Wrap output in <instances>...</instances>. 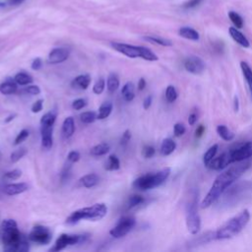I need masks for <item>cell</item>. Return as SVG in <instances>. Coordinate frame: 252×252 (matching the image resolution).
I'll return each mask as SVG.
<instances>
[{"label":"cell","mask_w":252,"mask_h":252,"mask_svg":"<svg viewBox=\"0 0 252 252\" xmlns=\"http://www.w3.org/2000/svg\"><path fill=\"white\" fill-rule=\"evenodd\" d=\"M184 68L191 74L200 75L205 70V62L198 56H189L184 60Z\"/></svg>","instance_id":"13"},{"label":"cell","mask_w":252,"mask_h":252,"mask_svg":"<svg viewBox=\"0 0 252 252\" xmlns=\"http://www.w3.org/2000/svg\"><path fill=\"white\" fill-rule=\"evenodd\" d=\"M238 108H239V100H238V97L235 95L233 98V109L234 111H238Z\"/></svg>","instance_id":"59"},{"label":"cell","mask_w":252,"mask_h":252,"mask_svg":"<svg viewBox=\"0 0 252 252\" xmlns=\"http://www.w3.org/2000/svg\"><path fill=\"white\" fill-rule=\"evenodd\" d=\"M230 164H231V162L229 160L227 152H225V153H222L221 155H220L217 158L215 157L210 161V163L207 165V167H209L210 169H213V170H221V169L226 168Z\"/></svg>","instance_id":"15"},{"label":"cell","mask_w":252,"mask_h":252,"mask_svg":"<svg viewBox=\"0 0 252 252\" xmlns=\"http://www.w3.org/2000/svg\"><path fill=\"white\" fill-rule=\"evenodd\" d=\"M26 154H27V150H26L25 148H20V149L14 151V152L11 154V156H10L11 161H12V162H17V161L20 160Z\"/></svg>","instance_id":"41"},{"label":"cell","mask_w":252,"mask_h":252,"mask_svg":"<svg viewBox=\"0 0 252 252\" xmlns=\"http://www.w3.org/2000/svg\"><path fill=\"white\" fill-rule=\"evenodd\" d=\"M98 181H99V177L95 173L86 174L83 177H81L79 180L80 184L86 188H92L95 186L98 183Z\"/></svg>","instance_id":"24"},{"label":"cell","mask_w":252,"mask_h":252,"mask_svg":"<svg viewBox=\"0 0 252 252\" xmlns=\"http://www.w3.org/2000/svg\"><path fill=\"white\" fill-rule=\"evenodd\" d=\"M146 41L151 42V43H155V44H158L161 46H171L172 42L171 40L167 39V38H163L160 36H156V35H146L143 37Z\"/></svg>","instance_id":"30"},{"label":"cell","mask_w":252,"mask_h":252,"mask_svg":"<svg viewBox=\"0 0 252 252\" xmlns=\"http://www.w3.org/2000/svg\"><path fill=\"white\" fill-rule=\"evenodd\" d=\"M111 47L129 58L141 57V47L142 46L132 45V44H128V43H122V42H111Z\"/></svg>","instance_id":"12"},{"label":"cell","mask_w":252,"mask_h":252,"mask_svg":"<svg viewBox=\"0 0 252 252\" xmlns=\"http://www.w3.org/2000/svg\"><path fill=\"white\" fill-rule=\"evenodd\" d=\"M144 201H145V199H144L143 196L137 195V194L132 195V196H130L129 199H128V202H127V209H128V210L133 209V208H135V207H137V206L143 204Z\"/></svg>","instance_id":"36"},{"label":"cell","mask_w":252,"mask_h":252,"mask_svg":"<svg viewBox=\"0 0 252 252\" xmlns=\"http://www.w3.org/2000/svg\"><path fill=\"white\" fill-rule=\"evenodd\" d=\"M130 139H131V132H130V130H125L124 133L122 134L121 139H120V145L121 146H126L129 143Z\"/></svg>","instance_id":"52"},{"label":"cell","mask_w":252,"mask_h":252,"mask_svg":"<svg viewBox=\"0 0 252 252\" xmlns=\"http://www.w3.org/2000/svg\"><path fill=\"white\" fill-rule=\"evenodd\" d=\"M146 80L144 78H141L139 81H138V90L139 91H143L145 88H146Z\"/></svg>","instance_id":"58"},{"label":"cell","mask_w":252,"mask_h":252,"mask_svg":"<svg viewBox=\"0 0 252 252\" xmlns=\"http://www.w3.org/2000/svg\"><path fill=\"white\" fill-rule=\"evenodd\" d=\"M24 91L32 95H37L40 94V89L36 85H28V87H26Z\"/></svg>","instance_id":"48"},{"label":"cell","mask_w":252,"mask_h":252,"mask_svg":"<svg viewBox=\"0 0 252 252\" xmlns=\"http://www.w3.org/2000/svg\"><path fill=\"white\" fill-rule=\"evenodd\" d=\"M178 96V94H177V91L176 89L172 86V85H169L167 86L166 90H165V99L167 100V102H174L176 100Z\"/></svg>","instance_id":"38"},{"label":"cell","mask_w":252,"mask_h":252,"mask_svg":"<svg viewBox=\"0 0 252 252\" xmlns=\"http://www.w3.org/2000/svg\"><path fill=\"white\" fill-rule=\"evenodd\" d=\"M250 197H252V181H235L216 201L217 208L220 210L233 208Z\"/></svg>","instance_id":"2"},{"label":"cell","mask_w":252,"mask_h":252,"mask_svg":"<svg viewBox=\"0 0 252 252\" xmlns=\"http://www.w3.org/2000/svg\"><path fill=\"white\" fill-rule=\"evenodd\" d=\"M120 168V161L119 158L115 155H110L108 157L107 162L105 163V169L109 171L117 170Z\"/></svg>","instance_id":"34"},{"label":"cell","mask_w":252,"mask_h":252,"mask_svg":"<svg viewBox=\"0 0 252 252\" xmlns=\"http://www.w3.org/2000/svg\"><path fill=\"white\" fill-rule=\"evenodd\" d=\"M250 161L243 160L219 174L215 179L211 189L202 201L201 208L205 209L214 205L220 196L224 192V190L227 189L232 183H234L250 167Z\"/></svg>","instance_id":"1"},{"label":"cell","mask_w":252,"mask_h":252,"mask_svg":"<svg viewBox=\"0 0 252 252\" xmlns=\"http://www.w3.org/2000/svg\"><path fill=\"white\" fill-rule=\"evenodd\" d=\"M216 240V230L215 231H207L197 237H194L193 239H191L188 242V246L189 247H196L199 245H203V244H207L211 241Z\"/></svg>","instance_id":"16"},{"label":"cell","mask_w":252,"mask_h":252,"mask_svg":"<svg viewBox=\"0 0 252 252\" xmlns=\"http://www.w3.org/2000/svg\"><path fill=\"white\" fill-rule=\"evenodd\" d=\"M91 84V77L88 74L77 76L71 83L73 88H78L81 90H87Z\"/></svg>","instance_id":"19"},{"label":"cell","mask_w":252,"mask_h":252,"mask_svg":"<svg viewBox=\"0 0 252 252\" xmlns=\"http://www.w3.org/2000/svg\"><path fill=\"white\" fill-rule=\"evenodd\" d=\"M42 107H43V99H37L32 103L31 109H32V112L37 113L42 110Z\"/></svg>","instance_id":"50"},{"label":"cell","mask_w":252,"mask_h":252,"mask_svg":"<svg viewBox=\"0 0 252 252\" xmlns=\"http://www.w3.org/2000/svg\"><path fill=\"white\" fill-rule=\"evenodd\" d=\"M119 85H120V81H119L118 76L116 74H114V73L109 74V76L106 79L107 91L109 93H114L119 88Z\"/></svg>","instance_id":"28"},{"label":"cell","mask_w":252,"mask_h":252,"mask_svg":"<svg viewBox=\"0 0 252 252\" xmlns=\"http://www.w3.org/2000/svg\"><path fill=\"white\" fill-rule=\"evenodd\" d=\"M176 149V143L171 138H165L160 145V154L162 156H169Z\"/></svg>","instance_id":"25"},{"label":"cell","mask_w":252,"mask_h":252,"mask_svg":"<svg viewBox=\"0 0 252 252\" xmlns=\"http://www.w3.org/2000/svg\"><path fill=\"white\" fill-rule=\"evenodd\" d=\"M121 94L126 101H132L135 97V87L132 82H127L121 90Z\"/></svg>","instance_id":"26"},{"label":"cell","mask_w":252,"mask_h":252,"mask_svg":"<svg viewBox=\"0 0 252 252\" xmlns=\"http://www.w3.org/2000/svg\"><path fill=\"white\" fill-rule=\"evenodd\" d=\"M171 169L169 167H164L158 172L155 173H148L144 174L138 178H136L133 181L132 186L135 189L146 191L153 188H156L159 185H161L169 176Z\"/></svg>","instance_id":"6"},{"label":"cell","mask_w":252,"mask_h":252,"mask_svg":"<svg viewBox=\"0 0 252 252\" xmlns=\"http://www.w3.org/2000/svg\"><path fill=\"white\" fill-rule=\"evenodd\" d=\"M217 133L224 141H231L235 137V134L232 131H230L225 125L222 124L217 126Z\"/></svg>","instance_id":"29"},{"label":"cell","mask_w":252,"mask_h":252,"mask_svg":"<svg viewBox=\"0 0 252 252\" xmlns=\"http://www.w3.org/2000/svg\"><path fill=\"white\" fill-rule=\"evenodd\" d=\"M75 132V121L72 116H68L64 119L62 124V134L65 138H70Z\"/></svg>","instance_id":"20"},{"label":"cell","mask_w":252,"mask_h":252,"mask_svg":"<svg viewBox=\"0 0 252 252\" xmlns=\"http://www.w3.org/2000/svg\"><path fill=\"white\" fill-rule=\"evenodd\" d=\"M81 156H80V153L77 152V151H71L68 156H67V159L71 162V163H74V162H77L79 159H80Z\"/></svg>","instance_id":"51"},{"label":"cell","mask_w":252,"mask_h":252,"mask_svg":"<svg viewBox=\"0 0 252 252\" xmlns=\"http://www.w3.org/2000/svg\"><path fill=\"white\" fill-rule=\"evenodd\" d=\"M178 33H179V35L181 37H184V38L189 39V40L197 41V40L200 39L199 32L196 30H194V29H192L190 27H182V28H180Z\"/></svg>","instance_id":"22"},{"label":"cell","mask_w":252,"mask_h":252,"mask_svg":"<svg viewBox=\"0 0 252 252\" xmlns=\"http://www.w3.org/2000/svg\"><path fill=\"white\" fill-rule=\"evenodd\" d=\"M104 88H105V81L104 79L102 78H99L94 85L93 87V92L95 94H102V92L104 91Z\"/></svg>","instance_id":"42"},{"label":"cell","mask_w":252,"mask_h":252,"mask_svg":"<svg viewBox=\"0 0 252 252\" xmlns=\"http://www.w3.org/2000/svg\"><path fill=\"white\" fill-rule=\"evenodd\" d=\"M228 17L235 28H237V29L243 28V20L239 14H237L234 11H230V12H228Z\"/></svg>","instance_id":"37"},{"label":"cell","mask_w":252,"mask_h":252,"mask_svg":"<svg viewBox=\"0 0 252 252\" xmlns=\"http://www.w3.org/2000/svg\"><path fill=\"white\" fill-rule=\"evenodd\" d=\"M28 237L32 242H35L40 245H45L50 243L52 239V233L48 227L37 224L32 227Z\"/></svg>","instance_id":"10"},{"label":"cell","mask_w":252,"mask_h":252,"mask_svg":"<svg viewBox=\"0 0 252 252\" xmlns=\"http://www.w3.org/2000/svg\"><path fill=\"white\" fill-rule=\"evenodd\" d=\"M204 132H205V127H204L203 125H199V126L197 127L196 131H195V136H196L197 138H200L201 136H203Z\"/></svg>","instance_id":"57"},{"label":"cell","mask_w":252,"mask_h":252,"mask_svg":"<svg viewBox=\"0 0 252 252\" xmlns=\"http://www.w3.org/2000/svg\"><path fill=\"white\" fill-rule=\"evenodd\" d=\"M136 224L135 218L131 216L122 217L117 223L109 230V234L114 238H121L128 234Z\"/></svg>","instance_id":"8"},{"label":"cell","mask_w":252,"mask_h":252,"mask_svg":"<svg viewBox=\"0 0 252 252\" xmlns=\"http://www.w3.org/2000/svg\"><path fill=\"white\" fill-rule=\"evenodd\" d=\"M53 145V138L52 135H42L41 136V147L44 150L51 149Z\"/></svg>","instance_id":"43"},{"label":"cell","mask_w":252,"mask_h":252,"mask_svg":"<svg viewBox=\"0 0 252 252\" xmlns=\"http://www.w3.org/2000/svg\"><path fill=\"white\" fill-rule=\"evenodd\" d=\"M87 105V100L85 98H77L72 102V107L75 110H80Z\"/></svg>","instance_id":"49"},{"label":"cell","mask_w":252,"mask_h":252,"mask_svg":"<svg viewBox=\"0 0 252 252\" xmlns=\"http://www.w3.org/2000/svg\"><path fill=\"white\" fill-rule=\"evenodd\" d=\"M228 32H229V35L231 36V38L236 42L238 43L239 45H241L242 47H245V48H248L250 46V42L249 40L247 39V37L235 27H230L228 29Z\"/></svg>","instance_id":"18"},{"label":"cell","mask_w":252,"mask_h":252,"mask_svg":"<svg viewBox=\"0 0 252 252\" xmlns=\"http://www.w3.org/2000/svg\"><path fill=\"white\" fill-rule=\"evenodd\" d=\"M21 176H22V170L19 169V168H15V169H13V170L7 171V172L4 174V177H5L6 179H9V180H17V179H19Z\"/></svg>","instance_id":"44"},{"label":"cell","mask_w":252,"mask_h":252,"mask_svg":"<svg viewBox=\"0 0 252 252\" xmlns=\"http://www.w3.org/2000/svg\"><path fill=\"white\" fill-rule=\"evenodd\" d=\"M2 242L4 250L9 252H17L19 244L24 236L18 228L17 221L12 219H6L1 223Z\"/></svg>","instance_id":"5"},{"label":"cell","mask_w":252,"mask_h":252,"mask_svg":"<svg viewBox=\"0 0 252 252\" xmlns=\"http://www.w3.org/2000/svg\"><path fill=\"white\" fill-rule=\"evenodd\" d=\"M198 195L195 193L186 207V226L188 231L195 235L201 228V218L198 213Z\"/></svg>","instance_id":"7"},{"label":"cell","mask_w":252,"mask_h":252,"mask_svg":"<svg viewBox=\"0 0 252 252\" xmlns=\"http://www.w3.org/2000/svg\"><path fill=\"white\" fill-rule=\"evenodd\" d=\"M197 119H198V117H197V114L195 113V112H192L190 115H189V117H188V123H189V125H194L196 122H197Z\"/></svg>","instance_id":"56"},{"label":"cell","mask_w":252,"mask_h":252,"mask_svg":"<svg viewBox=\"0 0 252 252\" xmlns=\"http://www.w3.org/2000/svg\"><path fill=\"white\" fill-rule=\"evenodd\" d=\"M15 117H16V114H11V115H9V116L4 120V122H5V123H9V122L12 121Z\"/></svg>","instance_id":"61"},{"label":"cell","mask_w":252,"mask_h":252,"mask_svg":"<svg viewBox=\"0 0 252 252\" xmlns=\"http://www.w3.org/2000/svg\"><path fill=\"white\" fill-rule=\"evenodd\" d=\"M186 132V128L182 123H175L173 126V133L176 137H181Z\"/></svg>","instance_id":"47"},{"label":"cell","mask_w":252,"mask_h":252,"mask_svg":"<svg viewBox=\"0 0 252 252\" xmlns=\"http://www.w3.org/2000/svg\"><path fill=\"white\" fill-rule=\"evenodd\" d=\"M152 101H153V96L152 95H148L145 99H144V102H143V107L145 109H148L150 108V106L152 105Z\"/></svg>","instance_id":"55"},{"label":"cell","mask_w":252,"mask_h":252,"mask_svg":"<svg viewBox=\"0 0 252 252\" xmlns=\"http://www.w3.org/2000/svg\"><path fill=\"white\" fill-rule=\"evenodd\" d=\"M30 135V132L29 130L27 129H23L22 131H20V133L17 135V137L15 138V142H14V145H20L22 142H24Z\"/></svg>","instance_id":"45"},{"label":"cell","mask_w":252,"mask_h":252,"mask_svg":"<svg viewBox=\"0 0 252 252\" xmlns=\"http://www.w3.org/2000/svg\"><path fill=\"white\" fill-rule=\"evenodd\" d=\"M96 118V113L94 111H85L80 114V120L85 124L93 123Z\"/></svg>","instance_id":"39"},{"label":"cell","mask_w":252,"mask_h":252,"mask_svg":"<svg viewBox=\"0 0 252 252\" xmlns=\"http://www.w3.org/2000/svg\"><path fill=\"white\" fill-rule=\"evenodd\" d=\"M111 111H112V103L110 101H105L99 106L98 111L96 113V118L99 120L105 119L110 115Z\"/></svg>","instance_id":"27"},{"label":"cell","mask_w":252,"mask_h":252,"mask_svg":"<svg viewBox=\"0 0 252 252\" xmlns=\"http://www.w3.org/2000/svg\"><path fill=\"white\" fill-rule=\"evenodd\" d=\"M110 150V147L107 143H99L95 146H94L91 150V155L94 157H99L106 155Z\"/></svg>","instance_id":"31"},{"label":"cell","mask_w":252,"mask_h":252,"mask_svg":"<svg viewBox=\"0 0 252 252\" xmlns=\"http://www.w3.org/2000/svg\"><path fill=\"white\" fill-rule=\"evenodd\" d=\"M201 1H202V0H189L188 2H186V3L184 4V7H185V8H194V7H196L198 4H200Z\"/></svg>","instance_id":"54"},{"label":"cell","mask_w":252,"mask_h":252,"mask_svg":"<svg viewBox=\"0 0 252 252\" xmlns=\"http://www.w3.org/2000/svg\"><path fill=\"white\" fill-rule=\"evenodd\" d=\"M69 55H70L69 49L65 47H56L49 52L47 60L50 64H58L67 60Z\"/></svg>","instance_id":"14"},{"label":"cell","mask_w":252,"mask_h":252,"mask_svg":"<svg viewBox=\"0 0 252 252\" xmlns=\"http://www.w3.org/2000/svg\"><path fill=\"white\" fill-rule=\"evenodd\" d=\"M41 66H42V61H41V59H40L39 57H36V58H34V59L32 60L31 67H32V70L37 71V70H39V69L41 68Z\"/></svg>","instance_id":"53"},{"label":"cell","mask_w":252,"mask_h":252,"mask_svg":"<svg viewBox=\"0 0 252 252\" xmlns=\"http://www.w3.org/2000/svg\"><path fill=\"white\" fill-rule=\"evenodd\" d=\"M29 189V185L25 182L20 183H11L4 186V193L9 196H14L18 194H22Z\"/></svg>","instance_id":"17"},{"label":"cell","mask_w":252,"mask_h":252,"mask_svg":"<svg viewBox=\"0 0 252 252\" xmlns=\"http://www.w3.org/2000/svg\"><path fill=\"white\" fill-rule=\"evenodd\" d=\"M227 155L231 163L240 162L252 157V142L243 143L236 148L227 151Z\"/></svg>","instance_id":"9"},{"label":"cell","mask_w":252,"mask_h":252,"mask_svg":"<svg viewBox=\"0 0 252 252\" xmlns=\"http://www.w3.org/2000/svg\"><path fill=\"white\" fill-rule=\"evenodd\" d=\"M155 154H156V149L150 145L145 146L142 150V155L145 158H151L155 156Z\"/></svg>","instance_id":"46"},{"label":"cell","mask_w":252,"mask_h":252,"mask_svg":"<svg viewBox=\"0 0 252 252\" xmlns=\"http://www.w3.org/2000/svg\"><path fill=\"white\" fill-rule=\"evenodd\" d=\"M14 80L20 86H28L32 82V77L28 73L20 72L15 75Z\"/></svg>","instance_id":"32"},{"label":"cell","mask_w":252,"mask_h":252,"mask_svg":"<svg viewBox=\"0 0 252 252\" xmlns=\"http://www.w3.org/2000/svg\"><path fill=\"white\" fill-rule=\"evenodd\" d=\"M18 84L15 82V80H6L3 83L0 84V93L2 94H13L17 92Z\"/></svg>","instance_id":"21"},{"label":"cell","mask_w":252,"mask_h":252,"mask_svg":"<svg viewBox=\"0 0 252 252\" xmlns=\"http://www.w3.org/2000/svg\"><path fill=\"white\" fill-rule=\"evenodd\" d=\"M8 2H9V4H11V5H19V4H21L22 2H24V0H8Z\"/></svg>","instance_id":"60"},{"label":"cell","mask_w":252,"mask_h":252,"mask_svg":"<svg viewBox=\"0 0 252 252\" xmlns=\"http://www.w3.org/2000/svg\"><path fill=\"white\" fill-rule=\"evenodd\" d=\"M218 150H219V146L217 145V144H215V145H213V146H211L208 150H207V152L204 154V156H203V162H204V164L207 166L209 163H210V161L216 157V155H217V153H218Z\"/></svg>","instance_id":"33"},{"label":"cell","mask_w":252,"mask_h":252,"mask_svg":"<svg viewBox=\"0 0 252 252\" xmlns=\"http://www.w3.org/2000/svg\"><path fill=\"white\" fill-rule=\"evenodd\" d=\"M240 68H241L243 77L247 83V86H248V89H249V92H250V94L252 97V69L248 65V63L245 61L240 62Z\"/></svg>","instance_id":"23"},{"label":"cell","mask_w":252,"mask_h":252,"mask_svg":"<svg viewBox=\"0 0 252 252\" xmlns=\"http://www.w3.org/2000/svg\"><path fill=\"white\" fill-rule=\"evenodd\" d=\"M87 236L81 234H67L62 233L55 241L54 246L50 248V251H60L69 245H75L82 243L86 240Z\"/></svg>","instance_id":"11"},{"label":"cell","mask_w":252,"mask_h":252,"mask_svg":"<svg viewBox=\"0 0 252 252\" xmlns=\"http://www.w3.org/2000/svg\"><path fill=\"white\" fill-rule=\"evenodd\" d=\"M250 213L247 209L229 219L216 230V240L229 239L237 235L248 224Z\"/></svg>","instance_id":"3"},{"label":"cell","mask_w":252,"mask_h":252,"mask_svg":"<svg viewBox=\"0 0 252 252\" xmlns=\"http://www.w3.org/2000/svg\"><path fill=\"white\" fill-rule=\"evenodd\" d=\"M141 58L147 60V61H157L158 60V55L152 51L150 48L142 46L141 47Z\"/></svg>","instance_id":"35"},{"label":"cell","mask_w":252,"mask_h":252,"mask_svg":"<svg viewBox=\"0 0 252 252\" xmlns=\"http://www.w3.org/2000/svg\"><path fill=\"white\" fill-rule=\"evenodd\" d=\"M56 120V115L53 112H47L43 114L40 118V125H54Z\"/></svg>","instance_id":"40"},{"label":"cell","mask_w":252,"mask_h":252,"mask_svg":"<svg viewBox=\"0 0 252 252\" xmlns=\"http://www.w3.org/2000/svg\"><path fill=\"white\" fill-rule=\"evenodd\" d=\"M107 214V207L103 203H96L91 207H85L74 211L67 219V224H76L82 220H88L92 221H96L101 220Z\"/></svg>","instance_id":"4"}]
</instances>
